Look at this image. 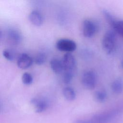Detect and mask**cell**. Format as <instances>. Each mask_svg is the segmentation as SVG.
<instances>
[{"instance_id":"obj_1","label":"cell","mask_w":123,"mask_h":123,"mask_svg":"<svg viewBox=\"0 0 123 123\" xmlns=\"http://www.w3.org/2000/svg\"><path fill=\"white\" fill-rule=\"evenodd\" d=\"M119 113L118 110L112 109L95 114L89 118L80 120L76 123H108L114 118Z\"/></svg>"},{"instance_id":"obj_2","label":"cell","mask_w":123,"mask_h":123,"mask_svg":"<svg viewBox=\"0 0 123 123\" xmlns=\"http://www.w3.org/2000/svg\"><path fill=\"white\" fill-rule=\"evenodd\" d=\"M116 45V33L113 30L107 31L102 40V46L105 52L111 54L115 49Z\"/></svg>"},{"instance_id":"obj_3","label":"cell","mask_w":123,"mask_h":123,"mask_svg":"<svg viewBox=\"0 0 123 123\" xmlns=\"http://www.w3.org/2000/svg\"><path fill=\"white\" fill-rule=\"evenodd\" d=\"M103 14L107 22L112 27L113 30L123 37V20H118L107 10H103Z\"/></svg>"},{"instance_id":"obj_4","label":"cell","mask_w":123,"mask_h":123,"mask_svg":"<svg viewBox=\"0 0 123 123\" xmlns=\"http://www.w3.org/2000/svg\"><path fill=\"white\" fill-rule=\"evenodd\" d=\"M98 30V25L95 21L90 19L85 20L82 24V33L87 38L93 37Z\"/></svg>"},{"instance_id":"obj_5","label":"cell","mask_w":123,"mask_h":123,"mask_svg":"<svg viewBox=\"0 0 123 123\" xmlns=\"http://www.w3.org/2000/svg\"><path fill=\"white\" fill-rule=\"evenodd\" d=\"M81 82L83 86L86 89H94L97 84V76L95 73L92 70L85 72L81 77Z\"/></svg>"},{"instance_id":"obj_6","label":"cell","mask_w":123,"mask_h":123,"mask_svg":"<svg viewBox=\"0 0 123 123\" xmlns=\"http://www.w3.org/2000/svg\"><path fill=\"white\" fill-rule=\"evenodd\" d=\"M76 44L73 40L62 38L59 39L56 43V47L60 51L71 53L76 49Z\"/></svg>"},{"instance_id":"obj_7","label":"cell","mask_w":123,"mask_h":123,"mask_svg":"<svg viewBox=\"0 0 123 123\" xmlns=\"http://www.w3.org/2000/svg\"><path fill=\"white\" fill-rule=\"evenodd\" d=\"M8 42L12 45H18L22 41V35L19 30L14 28H9L6 32Z\"/></svg>"},{"instance_id":"obj_8","label":"cell","mask_w":123,"mask_h":123,"mask_svg":"<svg viewBox=\"0 0 123 123\" xmlns=\"http://www.w3.org/2000/svg\"><path fill=\"white\" fill-rule=\"evenodd\" d=\"M64 71V72H69L74 73L76 62L74 56L71 53H66L62 60Z\"/></svg>"},{"instance_id":"obj_9","label":"cell","mask_w":123,"mask_h":123,"mask_svg":"<svg viewBox=\"0 0 123 123\" xmlns=\"http://www.w3.org/2000/svg\"><path fill=\"white\" fill-rule=\"evenodd\" d=\"M33 60L27 54H20L17 60V66L21 69H26L29 68L33 64Z\"/></svg>"},{"instance_id":"obj_10","label":"cell","mask_w":123,"mask_h":123,"mask_svg":"<svg viewBox=\"0 0 123 123\" xmlns=\"http://www.w3.org/2000/svg\"><path fill=\"white\" fill-rule=\"evenodd\" d=\"M30 102L34 107L35 111L37 113L43 112L47 109L49 106L47 101L42 98H33Z\"/></svg>"},{"instance_id":"obj_11","label":"cell","mask_w":123,"mask_h":123,"mask_svg":"<svg viewBox=\"0 0 123 123\" xmlns=\"http://www.w3.org/2000/svg\"><path fill=\"white\" fill-rule=\"evenodd\" d=\"M28 20L33 25L36 26H41L44 22L43 15L37 10H33L30 12L28 15Z\"/></svg>"},{"instance_id":"obj_12","label":"cell","mask_w":123,"mask_h":123,"mask_svg":"<svg viewBox=\"0 0 123 123\" xmlns=\"http://www.w3.org/2000/svg\"><path fill=\"white\" fill-rule=\"evenodd\" d=\"M50 66L52 70L57 74H60L64 72V69L62 60L56 58L51 59L50 62Z\"/></svg>"},{"instance_id":"obj_13","label":"cell","mask_w":123,"mask_h":123,"mask_svg":"<svg viewBox=\"0 0 123 123\" xmlns=\"http://www.w3.org/2000/svg\"><path fill=\"white\" fill-rule=\"evenodd\" d=\"M111 89L115 94L121 93L123 91V80L118 78L114 80L111 85Z\"/></svg>"},{"instance_id":"obj_14","label":"cell","mask_w":123,"mask_h":123,"mask_svg":"<svg viewBox=\"0 0 123 123\" xmlns=\"http://www.w3.org/2000/svg\"><path fill=\"white\" fill-rule=\"evenodd\" d=\"M64 97L68 101H73L76 98V93L74 89L69 86L64 87L62 90Z\"/></svg>"},{"instance_id":"obj_15","label":"cell","mask_w":123,"mask_h":123,"mask_svg":"<svg viewBox=\"0 0 123 123\" xmlns=\"http://www.w3.org/2000/svg\"><path fill=\"white\" fill-rule=\"evenodd\" d=\"M107 98V93L104 90H99L95 92V98L99 102H104Z\"/></svg>"},{"instance_id":"obj_16","label":"cell","mask_w":123,"mask_h":123,"mask_svg":"<svg viewBox=\"0 0 123 123\" xmlns=\"http://www.w3.org/2000/svg\"><path fill=\"white\" fill-rule=\"evenodd\" d=\"M46 56L43 53L37 54L35 58L34 62L37 65H40L43 64L46 61Z\"/></svg>"},{"instance_id":"obj_17","label":"cell","mask_w":123,"mask_h":123,"mask_svg":"<svg viewBox=\"0 0 123 123\" xmlns=\"http://www.w3.org/2000/svg\"><path fill=\"white\" fill-rule=\"evenodd\" d=\"M22 81L23 84L26 85H29L32 84L33 78L31 74L28 73H24L22 76Z\"/></svg>"},{"instance_id":"obj_18","label":"cell","mask_w":123,"mask_h":123,"mask_svg":"<svg viewBox=\"0 0 123 123\" xmlns=\"http://www.w3.org/2000/svg\"><path fill=\"white\" fill-rule=\"evenodd\" d=\"M74 73L69 72H64L63 75V81L65 84H70L74 77Z\"/></svg>"},{"instance_id":"obj_19","label":"cell","mask_w":123,"mask_h":123,"mask_svg":"<svg viewBox=\"0 0 123 123\" xmlns=\"http://www.w3.org/2000/svg\"><path fill=\"white\" fill-rule=\"evenodd\" d=\"M3 57L8 61H12L14 58V54L13 52L9 49H6L2 51Z\"/></svg>"},{"instance_id":"obj_20","label":"cell","mask_w":123,"mask_h":123,"mask_svg":"<svg viewBox=\"0 0 123 123\" xmlns=\"http://www.w3.org/2000/svg\"><path fill=\"white\" fill-rule=\"evenodd\" d=\"M121 68H122V70L123 71V58L122 59L121 62Z\"/></svg>"}]
</instances>
